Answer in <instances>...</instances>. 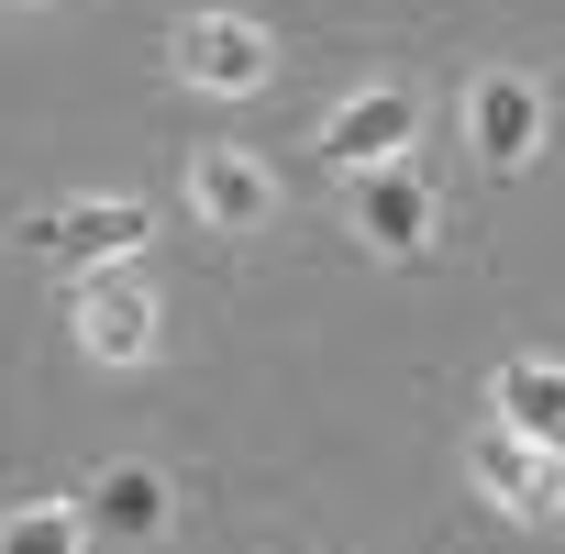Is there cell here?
I'll return each mask as SVG.
<instances>
[{"instance_id":"6da1fadb","label":"cell","mask_w":565,"mask_h":554,"mask_svg":"<svg viewBox=\"0 0 565 554\" xmlns=\"http://www.w3.org/2000/svg\"><path fill=\"white\" fill-rule=\"evenodd\" d=\"M167 67H178L189 89H222V100H244V89H266L277 45H266L255 23H233V12H200V23H178V34H167Z\"/></svg>"},{"instance_id":"7a4b0ae2","label":"cell","mask_w":565,"mask_h":554,"mask_svg":"<svg viewBox=\"0 0 565 554\" xmlns=\"http://www.w3.org/2000/svg\"><path fill=\"white\" fill-rule=\"evenodd\" d=\"M466 156L499 167V178L543 156V89H532L521 67H488V78L466 89Z\"/></svg>"},{"instance_id":"3957f363","label":"cell","mask_w":565,"mask_h":554,"mask_svg":"<svg viewBox=\"0 0 565 554\" xmlns=\"http://www.w3.org/2000/svg\"><path fill=\"white\" fill-rule=\"evenodd\" d=\"M145 211L134 200H78V211H34L23 222V255H56V266H122V255H145Z\"/></svg>"},{"instance_id":"277c9868","label":"cell","mask_w":565,"mask_h":554,"mask_svg":"<svg viewBox=\"0 0 565 554\" xmlns=\"http://www.w3.org/2000/svg\"><path fill=\"white\" fill-rule=\"evenodd\" d=\"M477 488H488L499 510H521V521H554V510H565V444L499 422V433L477 444Z\"/></svg>"},{"instance_id":"5b68a950","label":"cell","mask_w":565,"mask_h":554,"mask_svg":"<svg viewBox=\"0 0 565 554\" xmlns=\"http://www.w3.org/2000/svg\"><path fill=\"white\" fill-rule=\"evenodd\" d=\"M411 122H422V100L399 89V78H377V89H355L333 122H322V167H344V178H366V167H388V156H411Z\"/></svg>"},{"instance_id":"8992f818","label":"cell","mask_w":565,"mask_h":554,"mask_svg":"<svg viewBox=\"0 0 565 554\" xmlns=\"http://www.w3.org/2000/svg\"><path fill=\"white\" fill-rule=\"evenodd\" d=\"M78 344L100 366H134L156 344V300H145V277L134 266H89V289H78Z\"/></svg>"},{"instance_id":"52a82bcc","label":"cell","mask_w":565,"mask_h":554,"mask_svg":"<svg viewBox=\"0 0 565 554\" xmlns=\"http://www.w3.org/2000/svg\"><path fill=\"white\" fill-rule=\"evenodd\" d=\"M355 233L377 244V255H422L433 244V189H422V167H366L355 178Z\"/></svg>"},{"instance_id":"ba28073f","label":"cell","mask_w":565,"mask_h":554,"mask_svg":"<svg viewBox=\"0 0 565 554\" xmlns=\"http://www.w3.org/2000/svg\"><path fill=\"white\" fill-rule=\"evenodd\" d=\"M189 211H200L211 233H255V222L277 211V189H266V167H255V156L200 145V156H189Z\"/></svg>"},{"instance_id":"9c48e42d","label":"cell","mask_w":565,"mask_h":554,"mask_svg":"<svg viewBox=\"0 0 565 554\" xmlns=\"http://www.w3.org/2000/svg\"><path fill=\"white\" fill-rule=\"evenodd\" d=\"M89 521H100V532H122V543L167 532V477H156V466H100V488H89Z\"/></svg>"},{"instance_id":"30bf717a","label":"cell","mask_w":565,"mask_h":554,"mask_svg":"<svg viewBox=\"0 0 565 554\" xmlns=\"http://www.w3.org/2000/svg\"><path fill=\"white\" fill-rule=\"evenodd\" d=\"M499 422H521V433L565 444V366H554V355H521V366H499Z\"/></svg>"},{"instance_id":"8fae6325","label":"cell","mask_w":565,"mask_h":554,"mask_svg":"<svg viewBox=\"0 0 565 554\" xmlns=\"http://www.w3.org/2000/svg\"><path fill=\"white\" fill-rule=\"evenodd\" d=\"M89 521L67 499H23V510H0V554H78Z\"/></svg>"}]
</instances>
